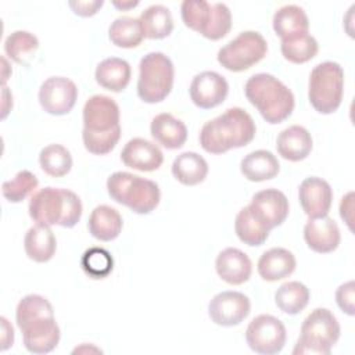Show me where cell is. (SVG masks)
<instances>
[{
	"mask_svg": "<svg viewBox=\"0 0 355 355\" xmlns=\"http://www.w3.org/2000/svg\"><path fill=\"white\" fill-rule=\"evenodd\" d=\"M39 164L46 175L61 178L71 171L72 157L67 147L61 144H49L40 151Z\"/></svg>",
	"mask_w": 355,
	"mask_h": 355,
	"instance_id": "35",
	"label": "cell"
},
{
	"mask_svg": "<svg viewBox=\"0 0 355 355\" xmlns=\"http://www.w3.org/2000/svg\"><path fill=\"white\" fill-rule=\"evenodd\" d=\"M24 247L29 259L43 263L54 257L57 240L50 226L36 223L28 229L24 239Z\"/></svg>",
	"mask_w": 355,
	"mask_h": 355,
	"instance_id": "24",
	"label": "cell"
},
{
	"mask_svg": "<svg viewBox=\"0 0 355 355\" xmlns=\"http://www.w3.org/2000/svg\"><path fill=\"white\" fill-rule=\"evenodd\" d=\"M240 171L244 178L251 182H263L277 176L280 164L273 153L268 150H255L241 159Z\"/></svg>",
	"mask_w": 355,
	"mask_h": 355,
	"instance_id": "26",
	"label": "cell"
},
{
	"mask_svg": "<svg viewBox=\"0 0 355 355\" xmlns=\"http://www.w3.org/2000/svg\"><path fill=\"white\" fill-rule=\"evenodd\" d=\"M248 208L269 230L280 226L288 216V200L277 189H265L255 193Z\"/></svg>",
	"mask_w": 355,
	"mask_h": 355,
	"instance_id": "15",
	"label": "cell"
},
{
	"mask_svg": "<svg viewBox=\"0 0 355 355\" xmlns=\"http://www.w3.org/2000/svg\"><path fill=\"white\" fill-rule=\"evenodd\" d=\"M108 37L118 47L133 49L141 43L144 36L139 19L123 15L111 22L108 28Z\"/></svg>",
	"mask_w": 355,
	"mask_h": 355,
	"instance_id": "33",
	"label": "cell"
},
{
	"mask_svg": "<svg viewBox=\"0 0 355 355\" xmlns=\"http://www.w3.org/2000/svg\"><path fill=\"white\" fill-rule=\"evenodd\" d=\"M280 50L287 61L293 64H304L318 54L319 44L312 35L301 33L283 39Z\"/></svg>",
	"mask_w": 355,
	"mask_h": 355,
	"instance_id": "34",
	"label": "cell"
},
{
	"mask_svg": "<svg viewBox=\"0 0 355 355\" xmlns=\"http://www.w3.org/2000/svg\"><path fill=\"white\" fill-rule=\"evenodd\" d=\"M344 93V69L338 62L318 64L309 75L308 98L320 114H331L341 104Z\"/></svg>",
	"mask_w": 355,
	"mask_h": 355,
	"instance_id": "10",
	"label": "cell"
},
{
	"mask_svg": "<svg viewBox=\"0 0 355 355\" xmlns=\"http://www.w3.org/2000/svg\"><path fill=\"white\" fill-rule=\"evenodd\" d=\"M172 175L184 186H196L205 180L208 175V164L200 154L186 151L173 159Z\"/></svg>",
	"mask_w": 355,
	"mask_h": 355,
	"instance_id": "28",
	"label": "cell"
},
{
	"mask_svg": "<svg viewBox=\"0 0 355 355\" xmlns=\"http://www.w3.org/2000/svg\"><path fill=\"white\" fill-rule=\"evenodd\" d=\"M107 191L114 201L139 215L154 211L161 200V191L155 182L122 171L114 172L107 179Z\"/></svg>",
	"mask_w": 355,
	"mask_h": 355,
	"instance_id": "6",
	"label": "cell"
},
{
	"mask_svg": "<svg viewBox=\"0 0 355 355\" xmlns=\"http://www.w3.org/2000/svg\"><path fill=\"white\" fill-rule=\"evenodd\" d=\"M313 147L312 136L301 125H293L282 130L276 140V148L279 155L291 162L305 159Z\"/></svg>",
	"mask_w": 355,
	"mask_h": 355,
	"instance_id": "21",
	"label": "cell"
},
{
	"mask_svg": "<svg viewBox=\"0 0 355 355\" xmlns=\"http://www.w3.org/2000/svg\"><path fill=\"white\" fill-rule=\"evenodd\" d=\"M297 266L295 257L291 251L275 247L265 251L258 259V273L266 282H277L288 277Z\"/></svg>",
	"mask_w": 355,
	"mask_h": 355,
	"instance_id": "23",
	"label": "cell"
},
{
	"mask_svg": "<svg viewBox=\"0 0 355 355\" xmlns=\"http://www.w3.org/2000/svg\"><path fill=\"white\" fill-rule=\"evenodd\" d=\"M104 1L103 0H78V1H69L68 6L72 8V11L76 15L80 17H92L94 15L101 7Z\"/></svg>",
	"mask_w": 355,
	"mask_h": 355,
	"instance_id": "40",
	"label": "cell"
},
{
	"mask_svg": "<svg viewBox=\"0 0 355 355\" xmlns=\"http://www.w3.org/2000/svg\"><path fill=\"white\" fill-rule=\"evenodd\" d=\"M309 290L300 282L283 283L275 293L277 308L287 315L300 313L309 302Z\"/></svg>",
	"mask_w": 355,
	"mask_h": 355,
	"instance_id": "31",
	"label": "cell"
},
{
	"mask_svg": "<svg viewBox=\"0 0 355 355\" xmlns=\"http://www.w3.org/2000/svg\"><path fill=\"white\" fill-rule=\"evenodd\" d=\"M251 311L250 298L240 291L218 293L208 304V315L215 324L232 327L240 324Z\"/></svg>",
	"mask_w": 355,
	"mask_h": 355,
	"instance_id": "14",
	"label": "cell"
},
{
	"mask_svg": "<svg viewBox=\"0 0 355 355\" xmlns=\"http://www.w3.org/2000/svg\"><path fill=\"white\" fill-rule=\"evenodd\" d=\"M78 98L76 85L65 76H51L39 89V103L51 115L68 114Z\"/></svg>",
	"mask_w": 355,
	"mask_h": 355,
	"instance_id": "13",
	"label": "cell"
},
{
	"mask_svg": "<svg viewBox=\"0 0 355 355\" xmlns=\"http://www.w3.org/2000/svg\"><path fill=\"white\" fill-rule=\"evenodd\" d=\"M29 216L40 225H60L73 227L82 216L80 198L71 190L44 187L37 190L29 201Z\"/></svg>",
	"mask_w": 355,
	"mask_h": 355,
	"instance_id": "5",
	"label": "cell"
},
{
	"mask_svg": "<svg viewBox=\"0 0 355 355\" xmlns=\"http://www.w3.org/2000/svg\"><path fill=\"white\" fill-rule=\"evenodd\" d=\"M121 159L128 168L141 172H153L162 165L164 154L157 144L141 137H135L122 148Z\"/></svg>",
	"mask_w": 355,
	"mask_h": 355,
	"instance_id": "18",
	"label": "cell"
},
{
	"mask_svg": "<svg viewBox=\"0 0 355 355\" xmlns=\"http://www.w3.org/2000/svg\"><path fill=\"white\" fill-rule=\"evenodd\" d=\"M215 269L223 282L239 286L251 277L252 263L245 252L239 248L229 247L218 254Z\"/></svg>",
	"mask_w": 355,
	"mask_h": 355,
	"instance_id": "20",
	"label": "cell"
},
{
	"mask_svg": "<svg viewBox=\"0 0 355 355\" xmlns=\"http://www.w3.org/2000/svg\"><path fill=\"white\" fill-rule=\"evenodd\" d=\"M143 36L147 39H164L173 31V18L168 7L153 4L139 17Z\"/></svg>",
	"mask_w": 355,
	"mask_h": 355,
	"instance_id": "30",
	"label": "cell"
},
{
	"mask_svg": "<svg viewBox=\"0 0 355 355\" xmlns=\"http://www.w3.org/2000/svg\"><path fill=\"white\" fill-rule=\"evenodd\" d=\"M244 93L262 118L272 125L287 119L295 105L293 92L276 76L265 72L250 76Z\"/></svg>",
	"mask_w": 355,
	"mask_h": 355,
	"instance_id": "4",
	"label": "cell"
},
{
	"mask_svg": "<svg viewBox=\"0 0 355 355\" xmlns=\"http://www.w3.org/2000/svg\"><path fill=\"white\" fill-rule=\"evenodd\" d=\"M340 324L337 318L327 308L313 309L301 324V336L293 349L298 354L329 355L340 338Z\"/></svg>",
	"mask_w": 355,
	"mask_h": 355,
	"instance_id": "7",
	"label": "cell"
},
{
	"mask_svg": "<svg viewBox=\"0 0 355 355\" xmlns=\"http://www.w3.org/2000/svg\"><path fill=\"white\" fill-rule=\"evenodd\" d=\"M119 116L118 104L108 96L94 94L85 103L82 139L89 153L105 155L115 148L121 137Z\"/></svg>",
	"mask_w": 355,
	"mask_h": 355,
	"instance_id": "2",
	"label": "cell"
},
{
	"mask_svg": "<svg viewBox=\"0 0 355 355\" xmlns=\"http://www.w3.org/2000/svg\"><path fill=\"white\" fill-rule=\"evenodd\" d=\"M130 76L132 69L129 62L118 57H110L103 60L97 65L94 72L96 82L101 87L115 93H119L123 89H126V86L130 82Z\"/></svg>",
	"mask_w": 355,
	"mask_h": 355,
	"instance_id": "25",
	"label": "cell"
},
{
	"mask_svg": "<svg viewBox=\"0 0 355 355\" xmlns=\"http://www.w3.org/2000/svg\"><path fill=\"white\" fill-rule=\"evenodd\" d=\"M15 320L29 352L47 354L57 347L61 331L53 306L43 295H25L17 305Z\"/></svg>",
	"mask_w": 355,
	"mask_h": 355,
	"instance_id": "1",
	"label": "cell"
},
{
	"mask_svg": "<svg viewBox=\"0 0 355 355\" xmlns=\"http://www.w3.org/2000/svg\"><path fill=\"white\" fill-rule=\"evenodd\" d=\"M123 220L121 214L110 205H97L89 218V232L100 241H111L116 239L122 230Z\"/></svg>",
	"mask_w": 355,
	"mask_h": 355,
	"instance_id": "27",
	"label": "cell"
},
{
	"mask_svg": "<svg viewBox=\"0 0 355 355\" xmlns=\"http://www.w3.org/2000/svg\"><path fill=\"white\" fill-rule=\"evenodd\" d=\"M304 239L312 251L327 254L338 247L341 234L336 220L326 215L306 222L304 226Z\"/></svg>",
	"mask_w": 355,
	"mask_h": 355,
	"instance_id": "19",
	"label": "cell"
},
{
	"mask_svg": "<svg viewBox=\"0 0 355 355\" xmlns=\"http://www.w3.org/2000/svg\"><path fill=\"white\" fill-rule=\"evenodd\" d=\"M298 198L304 212L309 219L326 216L333 202V190L330 184L318 176L304 179L298 189Z\"/></svg>",
	"mask_w": 355,
	"mask_h": 355,
	"instance_id": "17",
	"label": "cell"
},
{
	"mask_svg": "<svg viewBox=\"0 0 355 355\" xmlns=\"http://www.w3.org/2000/svg\"><path fill=\"white\" fill-rule=\"evenodd\" d=\"M1 329H3V336H1V349H7L8 347L12 345L14 343V329L8 323L6 318H1Z\"/></svg>",
	"mask_w": 355,
	"mask_h": 355,
	"instance_id": "42",
	"label": "cell"
},
{
	"mask_svg": "<svg viewBox=\"0 0 355 355\" xmlns=\"http://www.w3.org/2000/svg\"><path fill=\"white\" fill-rule=\"evenodd\" d=\"M39 49L37 37L28 31H15L7 36L4 51L12 61L26 65Z\"/></svg>",
	"mask_w": 355,
	"mask_h": 355,
	"instance_id": "36",
	"label": "cell"
},
{
	"mask_svg": "<svg viewBox=\"0 0 355 355\" xmlns=\"http://www.w3.org/2000/svg\"><path fill=\"white\" fill-rule=\"evenodd\" d=\"M190 98L201 110H211L222 104L229 93L227 80L215 71L197 73L190 83Z\"/></svg>",
	"mask_w": 355,
	"mask_h": 355,
	"instance_id": "16",
	"label": "cell"
},
{
	"mask_svg": "<svg viewBox=\"0 0 355 355\" xmlns=\"http://www.w3.org/2000/svg\"><path fill=\"white\" fill-rule=\"evenodd\" d=\"M268 53V43L259 32L244 31L218 51V62L232 72H241L258 64Z\"/></svg>",
	"mask_w": 355,
	"mask_h": 355,
	"instance_id": "11",
	"label": "cell"
},
{
	"mask_svg": "<svg viewBox=\"0 0 355 355\" xmlns=\"http://www.w3.org/2000/svg\"><path fill=\"white\" fill-rule=\"evenodd\" d=\"M354 297H355V284L354 280H349L347 283H343L337 291H336V302L338 305V308L345 312L349 316H354L355 313V302H354Z\"/></svg>",
	"mask_w": 355,
	"mask_h": 355,
	"instance_id": "39",
	"label": "cell"
},
{
	"mask_svg": "<svg viewBox=\"0 0 355 355\" xmlns=\"http://www.w3.org/2000/svg\"><path fill=\"white\" fill-rule=\"evenodd\" d=\"M352 197H354V193L349 191L348 194H345L343 198H341V202H340V216L344 219V222L348 225V227L352 230V208H354V202H352Z\"/></svg>",
	"mask_w": 355,
	"mask_h": 355,
	"instance_id": "41",
	"label": "cell"
},
{
	"mask_svg": "<svg viewBox=\"0 0 355 355\" xmlns=\"http://www.w3.org/2000/svg\"><path fill=\"white\" fill-rule=\"evenodd\" d=\"M150 132L153 139L166 150H178L187 140L186 125L168 112L158 114L153 118Z\"/></svg>",
	"mask_w": 355,
	"mask_h": 355,
	"instance_id": "22",
	"label": "cell"
},
{
	"mask_svg": "<svg viewBox=\"0 0 355 355\" xmlns=\"http://www.w3.org/2000/svg\"><path fill=\"white\" fill-rule=\"evenodd\" d=\"M82 269L92 279H104L114 269V259L111 254L100 247L86 250L80 259Z\"/></svg>",
	"mask_w": 355,
	"mask_h": 355,
	"instance_id": "37",
	"label": "cell"
},
{
	"mask_svg": "<svg viewBox=\"0 0 355 355\" xmlns=\"http://www.w3.org/2000/svg\"><path fill=\"white\" fill-rule=\"evenodd\" d=\"M175 68L168 55L159 51L146 54L139 64L137 96L148 104L161 103L172 90Z\"/></svg>",
	"mask_w": 355,
	"mask_h": 355,
	"instance_id": "9",
	"label": "cell"
},
{
	"mask_svg": "<svg viewBox=\"0 0 355 355\" xmlns=\"http://www.w3.org/2000/svg\"><path fill=\"white\" fill-rule=\"evenodd\" d=\"M184 25L209 40L225 37L232 29V12L225 3L184 0L180 6Z\"/></svg>",
	"mask_w": 355,
	"mask_h": 355,
	"instance_id": "8",
	"label": "cell"
},
{
	"mask_svg": "<svg viewBox=\"0 0 355 355\" xmlns=\"http://www.w3.org/2000/svg\"><path fill=\"white\" fill-rule=\"evenodd\" d=\"M273 31L283 40L295 35L308 33L309 21L302 7L287 4L280 7L273 15Z\"/></svg>",
	"mask_w": 355,
	"mask_h": 355,
	"instance_id": "29",
	"label": "cell"
},
{
	"mask_svg": "<svg viewBox=\"0 0 355 355\" xmlns=\"http://www.w3.org/2000/svg\"><path fill=\"white\" fill-rule=\"evenodd\" d=\"M255 130L252 116L240 107H232L204 123L200 132V144L209 154H223L251 143Z\"/></svg>",
	"mask_w": 355,
	"mask_h": 355,
	"instance_id": "3",
	"label": "cell"
},
{
	"mask_svg": "<svg viewBox=\"0 0 355 355\" xmlns=\"http://www.w3.org/2000/svg\"><path fill=\"white\" fill-rule=\"evenodd\" d=\"M234 230L237 237L250 247L262 245L268 240L270 232L251 214L248 205L241 208L236 215Z\"/></svg>",
	"mask_w": 355,
	"mask_h": 355,
	"instance_id": "32",
	"label": "cell"
},
{
	"mask_svg": "<svg viewBox=\"0 0 355 355\" xmlns=\"http://www.w3.org/2000/svg\"><path fill=\"white\" fill-rule=\"evenodd\" d=\"M37 178L26 169L19 171L11 180H6L1 184L3 197L10 202L24 201L37 187Z\"/></svg>",
	"mask_w": 355,
	"mask_h": 355,
	"instance_id": "38",
	"label": "cell"
},
{
	"mask_svg": "<svg viewBox=\"0 0 355 355\" xmlns=\"http://www.w3.org/2000/svg\"><path fill=\"white\" fill-rule=\"evenodd\" d=\"M112 4L119 10H129L139 6V1H112Z\"/></svg>",
	"mask_w": 355,
	"mask_h": 355,
	"instance_id": "43",
	"label": "cell"
},
{
	"mask_svg": "<svg viewBox=\"0 0 355 355\" xmlns=\"http://www.w3.org/2000/svg\"><path fill=\"white\" fill-rule=\"evenodd\" d=\"M287 333L283 322L272 315L255 316L245 330V341L248 347L261 355H275L280 352L286 344Z\"/></svg>",
	"mask_w": 355,
	"mask_h": 355,
	"instance_id": "12",
	"label": "cell"
}]
</instances>
